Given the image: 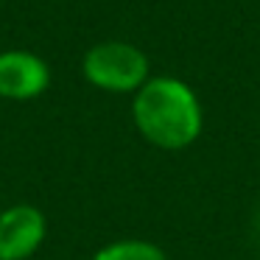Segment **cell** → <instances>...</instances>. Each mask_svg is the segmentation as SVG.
<instances>
[{"mask_svg": "<svg viewBox=\"0 0 260 260\" xmlns=\"http://www.w3.org/2000/svg\"><path fill=\"white\" fill-rule=\"evenodd\" d=\"M135 126L151 146L182 151L202 135V104L185 81L174 76L148 79L132 101Z\"/></svg>", "mask_w": 260, "mask_h": 260, "instance_id": "obj_1", "label": "cell"}, {"mask_svg": "<svg viewBox=\"0 0 260 260\" xmlns=\"http://www.w3.org/2000/svg\"><path fill=\"white\" fill-rule=\"evenodd\" d=\"M81 73L104 92H137L148 81V56L120 40L98 42L84 53Z\"/></svg>", "mask_w": 260, "mask_h": 260, "instance_id": "obj_2", "label": "cell"}, {"mask_svg": "<svg viewBox=\"0 0 260 260\" xmlns=\"http://www.w3.org/2000/svg\"><path fill=\"white\" fill-rule=\"evenodd\" d=\"M51 84V68L42 56L23 48L0 51V98L34 101Z\"/></svg>", "mask_w": 260, "mask_h": 260, "instance_id": "obj_3", "label": "cell"}, {"mask_svg": "<svg viewBox=\"0 0 260 260\" xmlns=\"http://www.w3.org/2000/svg\"><path fill=\"white\" fill-rule=\"evenodd\" d=\"M48 232L45 213L34 204H12L0 213V260H28Z\"/></svg>", "mask_w": 260, "mask_h": 260, "instance_id": "obj_4", "label": "cell"}, {"mask_svg": "<svg viewBox=\"0 0 260 260\" xmlns=\"http://www.w3.org/2000/svg\"><path fill=\"white\" fill-rule=\"evenodd\" d=\"M92 260H168V254L162 252V246L146 238H120L101 246Z\"/></svg>", "mask_w": 260, "mask_h": 260, "instance_id": "obj_5", "label": "cell"}]
</instances>
